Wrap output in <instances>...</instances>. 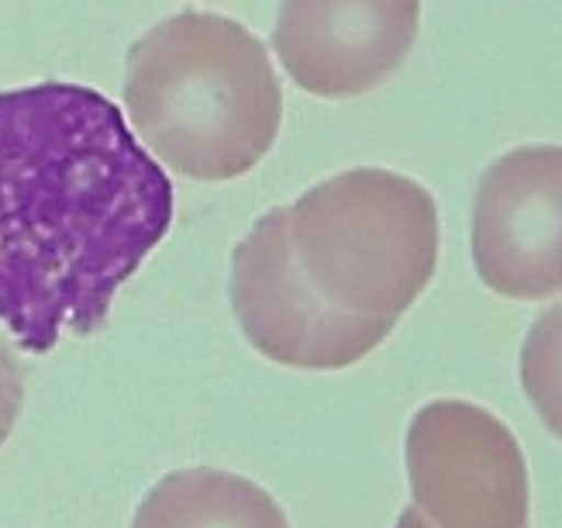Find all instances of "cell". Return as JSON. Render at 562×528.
<instances>
[{"mask_svg":"<svg viewBox=\"0 0 562 528\" xmlns=\"http://www.w3.org/2000/svg\"><path fill=\"white\" fill-rule=\"evenodd\" d=\"M125 104L156 162L201 183L252 173L283 125L266 45L211 11H180L132 45Z\"/></svg>","mask_w":562,"mask_h":528,"instance_id":"2","label":"cell"},{"mask_svg":"<svg viewBox=\"0 0 562 528\" xmlns=\"http://www.w3.org/2000/svg\"><path fill=\"white\" fill-rule=\"evenodd\" d=\"M21 401H24V380L14 352L0 339V446L11 439V431L21 415Z\"/></svg>","mask_w":562,"mask_h":528,"instance_id":"10","label":"cell"},{"mask_svg":"<svg viewBox=\"0 0 562 528\" xmlns=\"http://www.w3.org/2000/svg\"><path fill=\"white\" fill-rule=\"evenodd\" d=\"M418 21L422 0H280L273 49L301 90L352 101L397 74Z\"/></svg>","mask_w":562,"mask_h":528,"instance_id":"7","label":"cell"},{"mask_svg":"<svg viewBox=\"0 0 562 528\" xmlns=\"http://www.w3.org/2000/svg\"><path fill=\"white\" fill-rule=\"evenodd\" d=\"M232 307L252 349L290 370H346L394 332V318L331 307L290 249L286 207L266 211L232 252Z\"/></svg>","mask_w":562,"mask_h":528,"instance_id":"4","label":"cell"},{"mask_svg":"<svg viewBox=\"0 0 562 528\" xmlns=\"http://www.w3.org/2000/svg\"><path fill=\"white\" fill-rule=\"evenodd\" d=\"M132 528H290L256 480L214 467L166 473L138 504Z\"/></svg>","mask_w":562,"mask_h":528,"instance_id":"8","label":"cell"},{"mask_svg":"<svg viewBox=\"0 0 562 528\" xmlns=\"http://www.w3.org/2000/svg\"><path fill=\"white\" fill-rule=\"evenodd\" d=\"M473 267L494 294H562V146H521L480 177Z\"/></svg>","mask_w":562,"mask_h":528,"instance_id":"6","label":"cell"},{"mask_svg":"<svg viewBox=\"0 0 562 528\" xmlns=\"http://www.w3.org/2000/svg\"><path fill=\"white\" fill-rule=\"evenodd\" d=\"M290 249L331 307L401 318L438 270L442 225L428 190L394 170L356 166L286 207Z\"/></svg>","mask_w":562,"mask_h":528,"instance_id":"3","label":"cell"},{"mask_svg":"<svg viewBox=\"0 0 562 528\" xmlns=\"http://www.w3.org/2000/svg\"><path fill=\"white\" fill-rule=\"evenodd\" d=\"M521 387L542 425L562 442V304L542 311L521 346Z\"/></svg>","mask_w":562,"mask_h":528,"instance_id":"9","label":"cell"},{"mask_svg":"<svg viewBox=\"0 0 562 528\" xmlns=\"http://www.w3.org/2000/svg\"><path fill=\"white\" fill-rule=\"evenodd\" d=\"M173 228V183L101 90L0 93V325L32 352L93 335Z\"/></svg>","mask_w":562,"mask_h":528,"instance_id":"1","label":"cell"},{"mask_svg":"<svg viewBox=\"0 0 562 528\" xmlns=\"http://www.w3.org/2000/svg\"><path fill=\"white\" fill-rule=\"evenodd\" d=\"M397 528H435V525L418 508H404L401 518H397Z\"/></svg>","mask_w":562,"mask_h":528,"instance_id":"11","label":"cell"},{"mask_svg":"<svg viewBox=\"0 0 562 528\" xmlns=\"http://www.w3.org/2000/svg\"><path fill=\"white\" fill-rule=\"evenodd\" d=\"M407 480L435 528H528V463L497 415L470 401H431L407 428Z\"/></svg>","mask_w":562,"mask_h":528,"instance_id":"5","label":"cell"}]
</instances>
